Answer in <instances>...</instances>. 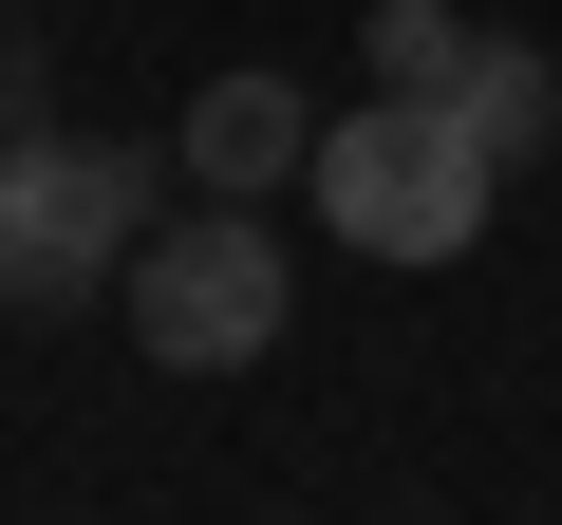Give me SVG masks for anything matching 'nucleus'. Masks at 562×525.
I'll return each mask as SVG.
<instances>
[{
  "mask_svg": "<svg viewBox=\"0 0 562 525\" xmlns=\"http://www.w3.org/2000/svg\"><path fill=\"white\" fill-rule=\"evenodd\" d=\"M150 225H169V150H113V132H20V150H0V301H20V320L113 301Z\"/></svg>",
  "mask_w": 562,
  "mask_h": 525,
  "instance_id": "1",
  "label": "nucleus"
},
{
  "mask_svg": "<svg viewBox=\"0 0 562 525\" xmlns=\"http://www.w3.org/2000/svg\"><path fill=\"white\" fill-rule=\"evenodd\" d=\"M319 206H338L357 262H469L487 206H506V169L469 150L450 94H357V113L319 132Z\"/></svg>",
  "mask_w": 562,
  "mask_h": 525,
  "instance_id": "2",
  "label": "nucleus"
},
{
  "mask_svg": "<svg viewBox=\"0 0 562 525\" xmlns=\"http://www.w3.org/2000/svg\"><path fill=\"white\" fill-rule=\"evenodd\" d=\"M281 301H301V262H281V225L262 206H169L150 244H132V282H113V320L169 357V376H244L262 338H281Z\"/></svg>",
  "mask_w": 562,
  "mask_h": 525,
  "instance_id": "3",
  "label": "nucleus"
},
{
  "mask_svg": "<svg viewBox=\"0 0 562 525\" xmlns=\"http://www.w3.org/2000/svg\"><path fill=\"white\" fill-rule=\"evenodd\" d=\"M450 113H469V150H487V169H543V150H562V57L487 38V57L450 76Z\"/></svg>",
  "mask_w": 562,
  "mask_h": 525,
  "instance_id": "5",
  "label": "nucleus"
},
{
  "mask_svg": "<svg viewBox=\"0 0 562 525\" xmlns=\"http://www.w3.org/2000/svg\"><path fill=\"white\" fill-rule=\"evenodd\" d=\"M57 132V76H38V20H0V150Z\"/></svg>",
  "mask_w": 562,
  "mask_h": 525,
  "instance_id": "7",
  "label": "nucleus"
},
{
  "mask_svg": "<svg viewBox=\"0 0 562 525\" xmlns=\"http://www.w3.org/2000/svg\"><path fill=\"white\" fill-rule=\"evenodd\" d=\"M169 169H188L206 206L319 188V113H301V76H206V94H188V132H169Z\"/></svg>",
  "mask_w": 562,
  "mask_h": 525,
  "instance_id": "4",
  "label": "nucleus"
},
{
  "mask_svg": "<svg viewBox=\"0 0 562 525\" xmlns=\"http://www.w3.org/2000/svg\"><path fill=\"white\" fill-rule=\"evenodd\" d=\"M357 57H375V94H450V76L487 57V20H469V0H375Z\"/></svg>",
  "mask_w": 562,
  "mask_h": 525,
  "instance_id": "6",
  "label": "nucleus"
}]
</instances>
